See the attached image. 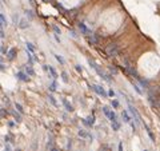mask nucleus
Masks as SVG:
<instances>
[{"label": "nucleus", "instance_id": "6ab92c4d", "mask_svg": "<svg viewBox=\"0 0 160 151\" xmlns=\"http://www.w3.org/2000/svg\"><path fill=\"white\" fill-rule=\"evenodd\" d=\"M25 72L30 75V76H34V75H35V71H34V68H32V66H27Z\"/></svg>", "mask_w": 160, "mask_h": 151}, {"label": "nucleus", "instance_id": "5701e85b", "mask_svg": "<svg viewBox=\"0 0 160 151\" xmlns=\"http://www.w3.org/2000/svg\"><path fill=\"white\" fill-rule=\"evenodd\" d=\"M111 106L114 107V110H115V108H119L120 103H119V100H116V99H112V100H111Z\"/></svg>", "mask_w": 160, "mask_h": 151}, {"label": "nucleus", "instance_id": "a211bd4d", "mask_svg": "<svg viewBox=\"0 0 160 151\" xmlns=\"http://www.w3.org/2000/svg\"><path fill=\"white\" fill-rule=\"evenodd\" d=\"M48 100L51 102V104H52V106H55V107H58V106H59V104H58V102H56V99L54 98L52 94H49V95H48Z\"/></svg>", "mask_w": 160, "mask_h": 151}, {"label": "nucleus", "instance_id": "cd10ccee", "mask_svg": "<svg viewBox=\"0 0 160 151\" xmlns=\"http://www.w3.org/2000/svg\"><path fill=\"white\" fill-rule=\"evenodd\" d=\"M54 30H55V32H56V35L62 34V31H60V30H59V27H58V26H54Z\"/></svg>", "mask_w": 160, "mask_h": 151}, {"label": "nucleus", "instance_id": "4468645a", "mask_svg": "<svg viewBox=\"0 0 160 151\" xmlns=\"http://www.w3.org/2000/svg\"><path fill=\"white\" fill-rule=\"evenodd\" d=\"M56 88H58V80L52 79V82L49 84V91L51 92H56Z\"/></svg>", "mask_w": 160, "mask_h": 151}, {"label": "nucleus", "instance_id": "9d476101", "mask_svg": "<svg viewBox=\"0 0 160 151\" xmlns=\"http://www.w3.org/2000/svg\"><path fill=\"white\" fill-rule=\"evenodd\" d=\"M62 103H63L64 108H65V110H67L68 112H72V111H73V107H72V104H69L67 99H62Z\"/></svg>", "mask_w": 160, "mask_h": 151}, {"label": "nucleus", "instance_id": "393cba45", "mask_svg": "<svg viewBox=\"0 0 160 151\" xmlns=\"http://www.w3.org/2000/svg\"><path fill=\"white\" fill-rule=\"evenodd\" d=\"M75 68H76V71H77L79 74H83V67H82L80 64H76V66H75Z\"/></svg>", "mask_w": 160, "mask_h": 151}, {"label": "nucleus", "instance_id": "f03ea898", "mask_svg": "<svg viewBox=\"0 0 160 151\" xmlns=\"http://www.w3.org/2000/svg\"><path fill=\"white\" fill-rule=\"evenodd\" d=\"M91 90L95 94H97L99 96H101V98H107L108 96V92L103 88V86H99V84H91Z\"/></svg>", "mask_w": 160, "mask_h": 151}, {"label": "nucleus", "instance_id": "9b49d317", "mask_svg": "<svg viewBox=\"0 0 160 151\" xmlns=\"http://www.w3.org/2000/svg\"><path fill=\"white\" fill-rule=\"evenodd\" d=\"M48 72L51 74V76H52V79H55V80H58V72H56V70H55V67H52V66H48Z\"/></svg>", "mask_w": 160, "mask_h": 151}, {"label": "nucleus", "instance_id": "0eeeda50", "mask_svg": "<svg viewBox=\"0 0 160 151\" xmlns=\"http://www.w3.org/2000/svg\"><path fill=\"white\" fill-rule=\"evenodd\" d=\"M79 30H80V31H82V34H84V35H87V36H89V35H91V34H92V32H91V31H89V30H88V28H87V26H86V24H84V23H79Z\"/></svg>", "mask_w": 160, "mask_h": 151}, {"label": "nucleus", "instance_id": "f257e3e1", "mask_svg": "<svg viewBox=\"0 0 160 151\" xmlns=\"http://www.w3.org/2000/svg\"><path fill=\"white\" fill-rule=\"evenodd\" d=\"M88 64L91 66V67L93 68V71H95V72H96V74H97L101 79H104L105 82H108V83H111V82H112V76H111V75H108V74H105L104 71H101L100 67H99V66H97L95 62H92V60L89 59V60H88Z\"/></svg>", "mask_w": 160, "mask_h": 151}, {"label": "nucleus", "instance_id": "b1692460", "mask_svg": "<svg viewBox=\"0 0 160 151\" xmlns=\"http://www.w3.org/2000/svg\"><path fill=\"white\" fill-rule=\"evenodd\" d=\"M25 15H27V17H30V19H34V12H32L31 9H27V11H25Z\"/></svg>", "mask_w": 160, "mask_h": 151}, {"label": "nucleus", "instance_id": "72a5a7b5", "mask_svg": "<svg viewBox=\"0 0 160 151\" xmlns=\"http://www.w3.org/2000/svg\"><path fill=\"white\" fill-rule=\"evenodd\" d=\"M144 151H148V150H144Z\"/></svg>", "mask_w": 160, "mask_h": 151}, {"label": "nucleus", "instance_id": "1a4fd4ad", "mask_svg": "<svg viewBox=\"0 0 160 151\" xmlns=\"http://www.w3.org/2000/svg\"><path fill=\"white\" fill-rule=\"evenodd\" d=\"M77 135L80 136V138H84V139H86V138H89V139H93V136H92V135H89V134L87 133V131H86V130H82V128H80V130H79V133H77Z\"/></svg>", "mask_w": 160, "mask_h": 151}, {"label": "nucleus", "instance_id": "4be33fe9", "mask_svg": "<svg viewBox=\"0 0 160 151\" xmlns=\"http://www.w3.org/2000/svg\"><path fill=\"white\" fill-rule=\"evenodd\" d=\"M55 58H56V60H58V62L62 64V66L65 64V60L63 59V56H60V55H58V54H55Z\"/></svg>", "mask_w": 160, "mask_h": 151}, {"label": "nucleus", "instance_id": "20e7f679", "mask_svg": "<svg viewBox=\"0 0 160 151\" xmlns=\"http://www.w3.org/2000/svg\"><path fill=\"white\" fill-rule=\"evenodd\" d=\"M107 54L111 56V58H115V56L119 54V47H117V44L115 43H111L110 46L107 47Z\"/></svg>", "mask_w": 160, "mask_h": 151}, {"label": "nucleus", "instance_id": "aec40b11", "mask_svg": "<svg viewBox=\"0 0 160 151\" xmlns=\"http://www.w3.org/2000/svg\"><path fill=\"white\" fill-rule=\"evenodd\" d=\"M0 21H2V28H6V26H7V19H6V16H4V13L0 15Z\"/></svg>", "mask_w": 160, "mask_h": 151}, {"label": "nucleus", "instance_id": "f8f14e48", "mask_svg": "<svg viewBox=\"0 0 160 151\" xmlns=\"http://www.w3.org/2000/svg\"><path fill=\"white\" fill-rule=\"evenodd\" d=\"M111 127H112V130H114V131H119L120 127H121V124H120V122L116 119L114 122H111Z\"/></svg>", "mask_w": 160, "mask_h": 151}, {"label": "nucleus", "instance_id": "f3484780", "mask_svg": "<svg viewBox=\"0 0 160 151\" xmlns=\"http://www.w3.org/2000/svg\"><path fill=\"white\" fill-rule=\"evenodd\" d=\"M15 108H16V110H17V112H19V114H24V108H23V106L20 104V103H17V102H15Z\"/></svg>", "mask_w": 160, "mask_h": 151}, {"label": "nucleus", "instance_id": "423d86ee", "mask_svg": "<svg viewBox=\"0 0 160 151\" xmlns=\"http://www.w3.org/2000/svg\"><path fill=\"white\" fill-rule=\"evenodd\" d=\"M30 75H28L25 71H19L16 72V79H19L20 82H30Z\"/></svg>", "mask_w": 160, "mask_h": 151}, {"label": "nucleus", "instance_id": "c85d7f7f", "mask_svg": "<svg viewBox=\"0 0 160 151\" xmlns=\"http://www.w3.org/2000/svg\"><path fill=\"white\" fill-rule=\"evenodd\" d=\"M4 151H12V148H11V143H6V150Z\"/></svg>", "mask_w": 160, "mask_h": 151}, {"label": "nucleus", "instance_id": "c756f323", "mask_svg": "<svg viewBox=\"0 0 160 151\" xmlns=\"http://www.w3.org/2000/svg\"><path fill=\"white\" fill-rule=\"evenodd\" d=\"M117 150H119V151H124L123 150V143H121V142L119 143V146H117Z\"/></svg>", "mask_w": 160, "mask_h": 151}, {"label": "nucleus", "instance_id": "2f4dec72", "mask_svg": "<svg viewBox=\"0 0 160 151\" xmlns=\"http://www.w3.org/2000/svg\"><path fill=\"white\" fill-rule=\"evenodd\" d=\"M107 150H108V147H104V150H103V148H101L100 151H107Z\"/></svg>", "mask_w": 160, "mask_h": 151}, {"label": "nucleus", "instance_id": "412c9836", "mask_svg": "<svg viewBox=\"0 0 160 151\" xmlns=\"http://www.w3.org/2000/svg\"><path fill=\"white\" fill-rule=\"evenodd\" d=\"M60 78H62V80H63L64 83H68V82H69V80H68V74L64 72V71L60 74Z\"/></svg>", "mask_w": 160, "mask_h": 151}, {"label": "nucleus", "instance_id": "473e14b6", "mask_svg": "<svg viewBox=\"0 0 160 151\" xmlns=\"http://www.w3.org/2000/svg\"><path fill=\"white\" fill-rule=\"evenodd\" d=\"M16 151H21V150H16Z\"/></svg>", "mask_w": 160, "mask_h": 151}, {"label": "nucleus", "instance_id": "dca6fc26", "mask_svg": "<svg viewBox=\"0 0 160 151\" xmlns=\"http://www.w3.org/2000/svg\"><path fill=\"white\" fill-rule=\"evenodd\" d=\"M27 51H30L31 54H35V51H36V48H35V46L32 44V43H30V41H27Z\"/></svg>", "mask_w": 160, "mask_h": 151}, {"label": "nucleus", "instance_id": "bb28decb", "mask_svg": "<svg viewBox=\"0 0 160 151\" xmlns=\"http://www.w3.org/2000/svg\"><path fill=\"white\" fill-rule=\"evenodd\" d=\"M7 124H8V127H9V128H12V127H15V120H9Z\"/></svg>", "mask_w": 160, "mask_h": 151}, {"label": "nucleus", "instance_id": "2eb2a0df", "mask_svg": "<svg viewBox=\"0 0 160 151\" xmlns=\"http://www.w3.org/2000/svg\"><path fill=\"white\" fill-rule=\"evenodd\" d=\"M19 27L21 28V30H24V28H27L28 26H30V23H28L25 19H20V21H19V24H17Z\"/></svg>", "mask_w": 160, "mask_h": 151}, {"label": "nucleus", "instance_id": "39448f33", "mask_svg": "<svg viewBox=\"0 0 160 151\" xmlns=\"http://www.w3.org/2000/svg\"><path fill=\"white\" fill-rule=\"evenodd\" d=\"M82 122H83V124L86 127H93V126H95V116L91 115L88 118H83Z\"/></svg>", "mask_w": 160, "mask_h": 151}, {"label": "nucleus", "instance_id": "a878e982", "mask_svg": "<svg viewBox=\"0 0 160 151\" xmlns=\"http://www.w3.org/2000/svg\"><path fill=\"white\" fill-rule=\"evenodd\" d=\"M116 95V92L114 91V90H108V96H111V98H115Z\"/></svg>", "mask_w": 160, "mask_h": 151}, {"label": "nucleus", "instance_id": "6e6552de", "mask_svg": "<svg viewBox=\"0 0 160 151\" xmlns=\"http://www.w3.org/2000/svg\"><path fill=\"white\" fill-rule=\"evenodd\" d=\"M17 54V50L16 48H11L9 51H7V59L8 60H13L15 59V56Z\"/></svg>", "mask_w": 160, "mask_h": 151}, {"label": "nucleus", "instance_id": "7c9ffc66", "mask_svg": "<svg viewBox=\"0 0 160 151\" xmlns=\"http://www.w3.org/2000/svg\"><path fill=\"white\" fill-rule=\"evenodd\" d=\"M49 151H59V150L56 148V147H52V148H49Z\"/></svg>", "mask_w": 160, "mask_h": 151}, {"label": "nucleus", "instance_id": "7ed1b4c3", "mask_svg": "<svg viewBox=\"0 0 160 151\" xmlns=\"http://www.w3.org/2000/svg\"><path fill=\"white\" fill-rule=\"evenodd\" d=\"M103 114H104L108 119H110V122H114L116 120L117 118H116V114H115V111L114 110H111L108 106H103Z\"/></svg>", "mask_w": 160, "mask_h": 151}, {"label": "nucleus", "instance_id": "ddd939ff", "mask_svg": "<svg viewBox=\"0 0 160 151\" xmlns=\"http://www.w3.org/2000/svg\"><path fill=\"white\" fill-rule=\"evenodd\" d=\"M143 126H144V128H145V131H147V134H148V136H149V139L152 140V142H155V136H153V134H152V131H151V128H149V127L147 126L143 122Z\"/></svg>", "mask_w": 160, "mask_h": 151}]
</instances>
